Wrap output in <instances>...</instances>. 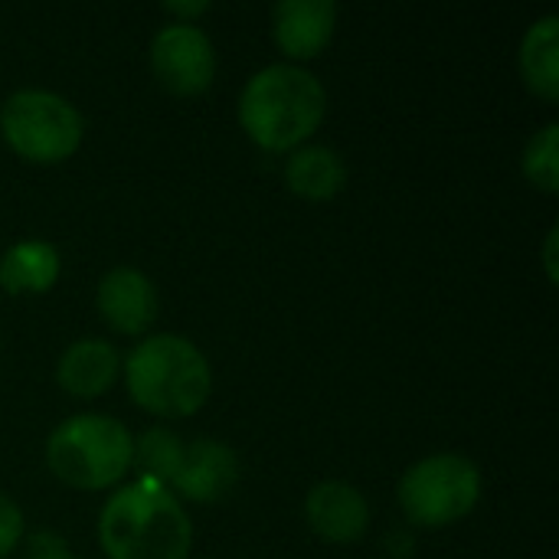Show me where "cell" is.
<instances>
[{"label":"cell","mask_w":559,"mask_h":559,"mask_svg":"<svg viewBox=\"0 0 559 559\" xmlns=\"http://www.w3.org/2000/svg\"><path fill=\"white\" fill-rule=\"evenodd\" d=\"M98 540L111 559H187L193 524L164 485L141 478L105 501Z\"/></svg>","instance_id":"obj_1"},{"label":"cell","mask_w":559,"mask_h":559,"mask_svg":"<svg viewBox=\"0 0 559 559\" xmlns=\"http://www.w3.org/2000/svg\"><path fill=\"white\" fill-rule=\"evenodd\" d=\"M328 95L314 72L295 62L259 69L239 95V121L265 151L298 147L324 118Z\"/></svg>","instance_id":"obj_2"},{"label":"cell","mask_w":559,"mask_h":559,"mask_svg":"<svg viewBox=\"0 0 559 559\" xmlns=\"http://www.w3.org/2000/svg\"><path fill=\"white\" fill-rule=\"evenodd\" d=\"M128 390L138 406L154 416L197 413L213 386L206 357L180 334L144 337L124 364Z\"/></svg>","instance_id":"obj_3"},{"label":"cell","mask_w":559,"mask_h":559,"mask_svg":"<svg viewBox=\"0 0 559 559\" xmlns=\"http://www.w3.org/2000/svg\"><path fill=\"white\" fill-rule=\"evenodd\" d=\"M46 462L56 478L72 488H108L134 462L131 432L102 413H82L52 429L46 442Z\"/></svg>","instance_id":"obj_4"},{"label":"cell","mask_w":559,"mask_h":559,"mask_svg":"<svg viewBox=\"0 0 559 559\" xmlns=\"http://www.w3.org/2000/svg\"><path fill=\"white\" fill-rule=\"evenodd\" d=\"M82 128L79 108L49 88H16L0 108V131L7 144L20 157L39 164L69 157L82 141Z\"/></svg>","instance_id":"obj_5"},{"label":"cell","mask_w":559,"mask_h":559,"mask_svg":"<svg viewBox=\"0 0 559 559\" xmlns=\"http://www.w3.org/2000/svg\"><path fill=\"white\" fill-rule=\"evenodd\" d=\"M481 498V472L472 459L442 452L416 462L400 481V504L419 527H449Z\"/></svg>","instance_id":"obj_6"},{"label":"cell","mask_w":559,"mask_h":559,"mask_svg":"<svg viewBox=\"0 0 559 559\" xmlns=\"http://www.w3.org/2000/svg\"><path fill=\"white\" fill-rule=\"evenodd\" d=\"M151 66L160 85L180 95L203 92L216 72V49L193 23H167L151 39Z\"/></svg>","instance_id":"obj_7"},{"label":"cell","mask_w":559,"mask_h":559,"mask_svg":"<svg viewBox=\"0 0 559 559\" xmlns=\"http://www.w3.org/2000/svg\"><path fill=\"white\" fill-rule=\"evenodd\" d=\"M154 282L131 265H115L98 282V311L121 334H141L157 318Z\"/></svg>","instance_id":"obj_8"},{"label":"cell","mask_w":559,"mask_h":559,"mask_svg":"<svg viewBox=\"0 0 559 559\" xmlns=\"http://www.w3.org/2000/svg\"><path fill=\"white\" fill-rule=\"evenodd\" d=\"M305 514H308L311 531L334 544H350V540L364 537V531L370 524L367 498L347 481L314 485L305 498Z\"/></svg>","instance_id":"obj_9"},{"label":"cell","mask_w":559,"mask_h":559,"mask_svg":"<svg viewBox=\"0 0 559 559\" xmlns=\"http://www.w3.org/2000/svg\"><path fill=\"white\" fill-rule=\"evenodd\" d=\"M334 23H337L334 0H278L272 7L275 43L295 59L318 56L334 33Z\"/></svg>","instance_id":"obj_10"},{"label":"cell","mask_w":559,"mask_h":559,"mask_svg":"<svg viewBox=\"0 0 559 559\" xmlns=\"http://www.w3.org/2000/svg\"><path fill=\"white\" fill-rule=\"evenodd\" d=\"M236 472L239 468H236L233 449L213 439H200L190 449L183 445V455L170 485L193 501H219L236 485Z\"/></svg>","instance_id":"obj_11"},{"label":"cell","mask_w":559,"mask_h":559,"mask_svg":"<svg viewBox=\"0 0 559 559\" xmlns=\"http://www.w3.org/2000/svg\"><path fill=\"white\" fill-rule=\"evenodd\" d=\"M115 377H118V350L102 337L72 341L56 364V380L72 396H102L115 383Z\"/></svg>","instance_id":"obj_12"},{"label":"cell","mask_w":559,"mask_h":559,"mask_svg":"<svg viewBox=\"0 0 559 559\" xmlns=\"http://www.w3.org/2000/svg\"><path fill=\"white\" fill-rule=\"evenodd\" d=\"M62 269L59 249L43 239H23L10 246L0 259V285L13 295L20 292H46L56 285Z\"/></svg>","instance_id":"obj_13"},{"label":"cell","mask_w":559,"mask_h":559,"mask_svg":"<svg viewBox=\"0 0 559 559\" xmlns=\"http://www.w3.org/2000/svg\"><path fill=\"white\" fill-rule=\"evenodd\" d=\"M285 180H288V187L295 193H301L308 200H324V197H334L344 187L347 167H344V157L334 147L305 144L288 157Z\"/></svg>","instance_id":"obj_14"},{"label":"cell","mask_w":559,"mask_h":559,"mask_svg":"<svg viewBox=\"0 0 559 559\" xmlns=\"http://www.w3.org/2000/svg\"><path fill=\"white\" fill-rule=\"evenodd\" d=\"M521 72L527 85L544 95L557 98L559 95V16L547 13L527 26L524 43H521Z\"/></svg>","instance_id":"obj_15"},{"label":"cell","mask_w":559,"mask_h":559,"mask_svg":"<svg viewBox=\"0 0 559 559\" xmlns=\"http://www.w3.org/2000/svg\"><path fill=\"white\" fill-rule=\"evenodd\" d=\"M180 455H183V442L170 429H147L141 442H134V459L144 478L157 485H170V478L177 475Z\"/></svg>","instance_id":"obj_16"},{"label":"cell","mask_w":559,"mask_h":559,"mask_svg":"<svg viewBox=\"0 0 559 559\" xmlns=\"http://www.w3.org/2000/svg\"><path fill=\"white\" fill-rule=\"evenodd\" d=\"M524 174L540 190L557 193L559 190V124H544L524 147Z\"/></svg>","instance_id":"obj_17"},{"label":"cell","mask_w":559,"mask_h":559,"mask_svg":"<svg viewBox=\"0 0 559 559\" xmlns=\"http://www.w3.org/2000/svg\"><path fill=\"white\" fill-rule=\"evenodd\" d=\"M20 537H23V514L7 495H0V557L10 554L20 544Z\"/></svg>","instance_id":"obj_18"},{"label":"cell","mask_w":559,"mask_h":559,"mask_svg":"<svg viewBox=\"0 0 559 559\" xmlns=\"http://www.w3.org/2000/svg\"><path fill=\"white\" fill-rule=\"evenodd\" d=\"M29 559H75L69 557V550H66V544L56 537V534H36L33 540H29Z\"/></svg>","instance_id":"obj_19"},{"label":"cell","mask_w":559,"mask_h":559,"mask_svg":"<svg viewBox=\"0 0 559 559\" xmlns=\"http://www.w3.org/2000/svg\"><path fill=\"white\" fill-rule=\"evenodd\" d=\"M557 236L559 226H550V233H547V249H544V262H547L550 282H557Z\"/></svg>","instance_id":"obj_20"},{"label":"cell","mask_w":559,"mask_h":559,"mask_svg":"<svg viewBox=\"0 0 559 559\" xmlns=\"http://www.w3.org/2000/svg\"><path fill=\"white\" fill-rule=\"evenodd\" d=\"M210 3L206 0H193V3H177V0H167L164 3V10H170V13H203Z\"/></svg>","instance_id":"obj_21"}]
</instances>
